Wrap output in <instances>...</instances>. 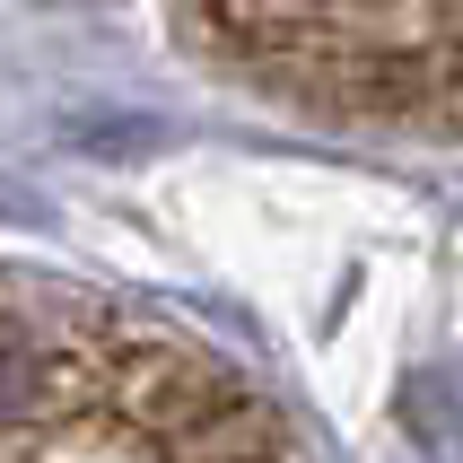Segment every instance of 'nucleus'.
<instances>
[{"instance_id": "1", "label": "nucleus", "mask_w": 463, "mask_h": 463, "mask_svg": "<svg viewBox=\"0 0 463 463\" xmlns=\"http://www.w3.org/2000/svg\"><path fill=\"white\" fill-rule=\"evenodd\" d=\"M0 463H298V446L210 341L0 262Z\"/></svg>"}, {"instance_id": "2", "label": "nucleus", "mask_w": 463, "mask_h": 463, "mask_svg": "<svg viewBox=\"0 0 463 463\" xmlns=\"http://www.w3.org/2000/svg\"><path fill=\"white\" fill-rule=\"evenodd\" d=\"M184 35L307 114L463 131V9H202Z\"/></svg>"}]
</instances>
